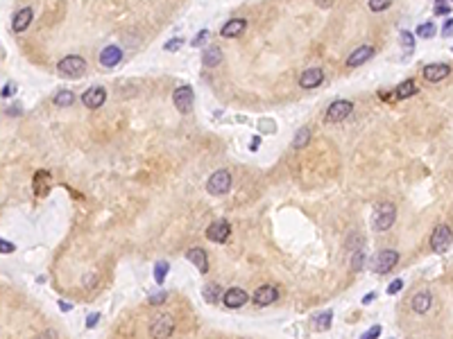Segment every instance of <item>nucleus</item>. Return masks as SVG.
I'll use <instances>...</instances> for the list:
<instances>
[{
  "label": "nucleus",
  "mask_w": 453,
  "mask_h": 339,
  "mask_svg": "<svg viewBox=\"0 0 453 339\" xmlns=\"http://www.w3.org/2000/svg\"><path fill=\"white\" fill-rule=\"evenodd\" d=\"M181 45H184V39H179V37H177V39H170V41L165 43L163 48L168 50V52H175V50H179Z\"/></svg>",
  "instance_id": "nucleus-33"
},
{
  "label": "nucleus",
  "mask_w": 453,
  "mask_h": 339,
  "mask_svg": "<svg viewBox=\"0 0 453 339\" xmlns=\"http://www.w3.org/2000/svg\"><path fill=\"white\" fill-rule=\"evenodd\" d=\"M247 301H250V294H247L245 290H240V287H231V290H227L222 294V303L227 307H231V310H238V307H243Z\"/></svg>",
  "instance_id": "nucleus-11"
},
{
  "label": "nucleus",
  "mask_w": 453,
  "mask_h": 339,
  "mask_svg": "<svg viewBox=\"0 0 453 339\" xmlns=\"http://www.w3.org/2000/svg\"><path fill=\"white\" fill-rule=\"evenodd\" d=\"M431 303H433L431 292H417L415 298H412V310L417 314H426L431 310Z\"/></svg>",
  "instance_id": "nucleus-20"
},
{
  "label": "nucleus",
  "mask_w": 453,
  "mask_h": 339,
  "mask_svg": "<svg viewBox=\"0 0 453 339\" xmlns=\"http://www.w3.org/2000/svg\"><path fill=\"white\" fill-rule=\"evenodd\" d=\"M11 251H14V244L0 238V254H11Z\"/></svg>",
  "instance_id": "nucleus-40"
},
{
  "label": "nucleus",
  "mask_w": 453,
  "mask_h": 339,
  "mask_svg": "<svg viewBox=\"0 0 453 339\" xmlns=\"http://www.w3.org/2000/svg\"><path fill=\"white\" fill-rule=\"evenodd\" d=\"M362 265H365V251L356 249V254H353V258H352V269L353 271H360Z\"/></svg>",
  "instance_id": "nucleus-30"
},
{
  "label": "nucleus",
  "mask_w": 453,
  "mask_h": 339,
  "mask_svg": "<svg viewBox=\"0 0 453 339\" xmlns=\"http://www.w3.org/2000/svg\"><path fill=\"white\" fill-rule=\"evenodd\" d=\"M449 75H451V66L449 64H428L424 68V77H426L431 84H437V82L447 80Z\"/></svg>",
  "instance_id": "nucleus-14"
},
{
  "label": "nucleus",
  "mask_w": 453,
  "mask_h": 339,
  "mask_svg": "<svg viewBox=\"0 0 453 339\" xmlns=\"http://www.w3.org/2000/svg\"><path fill=\"white\" fill-rule=\"evenodd\" d=\"M453 244V231L449 228V224H437L435 231L431 235V247L435 254H444V251L451 249Z\"/></svg>",
  "instance_id": "nucleus-3"
},
{
  "label": "nucleus",
  "mask_w": 453,
  "mask_h": 339,
  "mask_svg": "<svg viewBox=\"0 0 453 339\" xmlns=\"http://www.w3.org/2000/svg\"><path fill=\"white\" fill-rule=\"evenodd\" d=\"M322 82H324V73H322V68H306L304 73L299 75V86L306 88V90L317 88Z\"/></svg>",
  "instance_id": "nucleus-12"
},
{
  "label": "nucleus",
  "mask_w": 453,
  "mask_h": 339,
  "mask_svg": "<svg viewBox=\"0 0 453 339\" xmlns=\"http://www.w3.org/2000/svg\"><path fill=\"white\" fill-rule=\"evenodd\" d=\"M415 93H417V84L412 80H405L397 86L392 95H395V100H405V97H412Z\"/></svg>",
  "instance_id": "nucleus-22"
},
{
  "label": "nucleus",
  "mask_w": 453,
  "mask_h": 339,
  "mask_svg": "<svg viewBox=\"0 0 453 339\" xmlns=\"http://www.w3.org/2000/svg\"><path fill=\"white\" fill-rule=\"evenodd\" d=\"M54 106H70L75 102V93L73 90H59L57 95L52 97Z\"/></svg>",
  "instance_id": "nucleus-25"
},
{
  "label": "nucleus",
  "mask_w": 453,
  "mask_h": 339,
  "mask_svg": "<svg viewBox=\"0 0 453 339\" xmlns=\"http://www.w3.org/2000/svg\"><path fill=\"white\" fill-rule=\"evenodd\" d=\"M186 258L191 260L195 267H198L200 274H206V271H208V258H206V251H204V249H200V247H193V249L186 254Z\"/></svg>",
  "instance_id": "nucleus-19"
},
{
  "label": "nucleus",
  "mask_w": 453,
  "mask_h": 339,
  "mask_svg": "<svg viewBox=\"0 0 453 339\" xmlns=\"http://www.w3.org/2000/svg\"><path fill=\"white\" fill-rule=\"evenodd\" d=\"M165 298H168V292H156V294H152L148 301L152 303V305H159V303H163Z\"/></svg>",
  "instance_id": "nucleus-36"
},
{
  "label": "nucleus",
  "mask_w": 453,
  "mask_h": 339,
  "mask_svg": "<svg viewBox=\"0 0 453 339\" xmlns=\"http://www.w3.org/2000/svg\"><path fill=\"white\" fill-rule=\"evenodd\" d=\"M397 219V206L395 204H379V206L374 208L372 212V228L374 231H388V228H392V224H395Z\"/></svg>",
  "instance_id": "nucleus-1"
},
{
  "label": "nucleus",
  "mask_w": 453,
  "mask_h": 339,
  "mask_svg": "<svg viewBox=\"0 0 453 339\" xmlns=\"http://www.w3.org/2000/svg\"><path fill=\"white\" fill-rule=\"evenodd\" d=\"M279 298V290L274 285H263L258 287V290L254 292V297H252V301L256 303V305H272V303Z\"/></svg>",
  "instance_id": "nucleus-13"
},
{
  "label": "nucleus",
  "mask_w": 453,
  "mask_h": 339,
  "mask_svg": "<svg viewBox=\"0 0 453 339\" xmlns=\"http://www.w3.org/2000/svg\"><path fill=\"white\" fill-rule=\"evenodd\" d=\"M397 262H399V254L395 249H383L374 255L372 269L374 274H390V269H395Z\"/></svg>",
  "instance_id": "nucleus-4"
},
{
  "label": "nucleus",
  "mask_w": 453,
  "mask_h": 339,
  "mask_svg": "<svg viewBox=\"0 0 453 339\" xmlns=\"http://www.w3.org/2000/svg\"><path fill=\"white\" fill-rule=\"evenodd\" d=\"M331 319H333V312H331V310L317 314V319H315V326H317V330H329L331 328Z\"/></svg>",
  "instance_id": "nucleus-28"
},
{
  "label": "nucleus",
  "mask_w": 453,
  "mask_h": 339,
  "mask_svg": "<svg viewBox=\"0 0 453 339\" xmlns=\"http://www.w3.org/2000/svg\"><path fill=\"white\" fill-rule=\"evenodd\" d=\"M120 59H123V50L118 48V45H107V48L100 52V64L104 68H113V66L120 64Z\"/></svg>",
  "instance_id": "nucleus-16"
},
{
  "label": "nucleus",
  "mask_w": 453,
  "mask_h": 339,
  "mask_svg": "<svg viewBox=\"0 0 453 339\" xmlns=\"http://www.w3.org/2000/svg\"><path fill=\"white\" fill-rule=\"evenodd\" d=\"M231 235V224L227 222V219H218V222H213L211 226L206 228V238L211 240V242H227V238Z\"/></svg>",
  "instance_id": "nucleus-8"
},
{
  "label": "nucleus",
  "mask_w": 453,
  "mask_h": 339,
  "mask_svg": "<svg viewBox=\"0 0 453 339\" xmlns=\"http://www.w3.org/2000/svg\"><path fill=\"white\" fill-rule=\"evenodd\" d=\"M168 271H170V265H168L165 260H159V262L154 265V281L159 283V285L165 281V276H168Z\"/></svg>",
  "instance_id": "nucleus-27"
},
{
  "label": "nucleus",
  "mask_w": 453,
  "mask_h": 339,
  "mask_svg": "<svg viewBox=\"0 0 453 339\" xmlns=\"http://www.w3.org/2000/svg\"><path fill=\"white\" fill-rule=\"evenodd\" d=\"M258 143H261V138L256 136V138H254V140H252V145H250V147H252V152H254V149H256V147H258Z\"/></svg>",
  "instance_id": "nucleus-46"
},
{
  "label": "nucleus",
  "mask_w": 453,
  "mask_h": 339,
  "mask_svg": "<svg viewBox=\"0 0 453 339\" xmlns=\"http://www.w3.org/2000/svg\"><path fill=\"white\" fill-rule=\"evenodd\" d=\"M381 330H383L381 326H372V328H369L367 333L362 335L360 339H379V337H381Z\"/></svg>",
  "instance_id": "nucleus-35"
},
{
  "label": "nucleus",
  "mask_w": 453,
  "mask_h": 339,
  "mask_svg": "<svg viewBox=\"0 0 453 339\" xmlns=\"http://www.w3.org/2000/svg\"><path fill=\"white\" fill-rule=\"evenodd\" d=\"M245 27H247V21L245 18H231V21H227V25L220 30V37H224V39H236V37H240V34L245 32Z\"/></svg>",
  "instance_id": "nucleus-17"
},
{
  "label": "nucleus",
  "mask_w": 453,
  "mask_h": 339,
  "mask_svg": "<svg viewBox=\"0 0 453 339\" xmlns=\"http://www.w3.org/2000/svg\"><path fill=\"white\" fill-rule=\"evenodd\" d=\"M417 34H419L421 39H433V37H435V25H433L431 21L421 23V25L417 27Z\"/></svg>",
  "instance_id": "nucleus-29"
},
{
  "label": "nucleus",
  "mask_w": 453,
  "mask_h": 339,
  "mask_svg": "<svg viewBox=\"0 0 453 339\" xmlns=\"http://www.w3.org/2000/svg\"><path fill=\"white\" fill-rule=\"evenodd\" d=\"M317 2H320L322 7H329V5H331V0H317Z\"/></svg>",
  "instance_id": "nucleus-48"
},
{
  "label": "nucleus",
  "mask_w": 453,
  "mask_h": 339,
  "mask_svg": "<svg viewBox=\"0 0 453 339\" xmlns=\"http://www.w3.org/2000/svg\"><path fill=\"white\" fill-rule=\"evenodd\" d=\"M172 333H175V321L170 314H159L150 323V337L152 339H168Z\"/></svg>",
  "instance_id": "nucleus-6"
},
{
  "label": "nucleus",
  "mask_w": 453,
  "mask_h": 339,
  "mask_svg": "<svg viewBox=\"0 0 453 339\" xmlns=\"http://www.w3.org/2000/svg\"><path fill=\"white\" fill-rule=\"evenodd\" d=\"M104 102H107V90L102 88V86H91L89 90H84V95H82V104L86 109H100Z\"/></svg>",
  "instance_id": "nucleus-9"
},
{
  "label": "nucleus",
  "mask_w": 453,
  "mask_h": 339,
  "mask_svg": "<svg viewBox=\"0 0 453 339\" xmlns=\"http://www.w3.org/2000/svg\"><path fill=\"white\" fill-rule=\"evenodd\" d=\"M7 111H9V113H16V116H18V113H21V106H11V109H7Z\"/></svg>",
  "instance_id": "nucleus-47"
},
{
  "label": "nucleus",
  "mask_w": 453,
  "mask_h": 339,
  "mask_svg": "<svg viewBox=\"0 0 453 339\" xmlns=\"http://www.w3.org/2000/svg\"><path fill=\"white\" fill-rule=\"evenodd\" d=\"M374 57V48L372 45H360V48H356L349 57H347V66L349 68H358V66H362L365 61H369V59Z\"/></svg>",
  "instance_id": "nucleus-15"
},
{
  "label": "nucleus",
  "mask_w": 453,
  "mask_h": 339,
  "mask_svg": "<svg viewBox=\"0 0 453 339\" xmlns=\"http://www.w3.org/2000/svg\"><path fill=\"white\" fill-rule=\"evenodd\" d=\"M37 339H59V335L54 333V330H46V333H41Z\"/></svg>",
  "instance_id": "nucleus-41"
},
{
  "label": "nucleus",
  "mask_w": 453,
  "mask_h": 339,
  "mask_svg": "<svg viewBox=\"0 0 453 339\" xmlns=\"http://www.w3.org/2000/svg\"><path fill=\"white\" fill-rule=\"evenodd\" d=\"M59 307L64 310V312H68V310H73V303H66V301H59Z\"/></svg>",
  "instance_id": "nucleus-45"
},
{
  "label": "nucleus",
  "mask_w": 453,
  "mask_h": 339,
  "mask_svg": "<svg viewBox=\"0 0 453 339\" xmlns=\"http://www.w3.org/2000/svg\"><path fill=\"white\" fill-rule=\"evenodd\" d=\"M401 287H403V281H401V278H397V281H392L388 285V294H397V292H401Z\"/></svg>",
  "instance_id": "nucleus-38"
},
{
  "label": "nucleus",
  "mask_w": 453,
  "mask_h": 339,
  "mask_svg": "<svg viewBox=\"0 0 453 339\" xmlns=\"http://www.w3.org/2000/svg\"><path fill=\"white\" fill-rule=\"evenodd\" d=\"M172 102H175L177 111L188 113L193 109V88L191 86H179V88H175V93H172Z\"/></svg>",
  "instance_id": "nucleus-10"
},
{
  "label": "nucleus",
  "mask_w": 453,
  "mask_h": 339,
  "mask_svg": "<svg viewBox=\"0 0 453 339\" xmlns=\"http://www.w3.org/2000/svg\"><path fill=\"white\" fill-rule=\"evenodd\" d=\"M451 9H453V7L449 5L447 0H437V2H435V14H437V16H444V14H451Z\"/></svg>",
  "instance_id": "nucleus-32"
},
{
  "label": "nucleus",
  "mask_w": 453,
  "mask_h": 339,
  "mask_svg": "<svg viewBox=\"0 0 453 339\" xmlns=\"http://www.w3.org/2000/svg\"><path fill=\"white\" fill-rule=\"evenodd\" d=\"M374 298H376V292H369V294H365V297H362V305H367V303H372Z\"/></svg>",
  "instance_id": "nucleus-43"
},
{
  "label": "nucleus",
  "mask_w": 453,
  "mask_h": 339,
  "mask_svg": "<svg viewBox=\"0 0 453 339\" xmlns=\"http://www.w3.org/2000/svg\"><path fill=\"white\" fill-rule=\"evenodd\" d=\"M0 95H2V97H11V95H14V86H5Z\"/></svg>",
  "instance_id": "nucleus-44"
},
{
  "label": "nucleus",
  "mask_w": 453,
  "mask_h": 339,
  "mask_svg": "<svg viewBox=\"0 0 453 339\" xmlns=\"http://www.w3.org/2000/svg\"><path fill=\"white\" fill-rule=\"evenodd\" d=\"M202 294H204V301L206 303H218V301H222L224 292H222V287H220L218 283H208V285L204 287Z\"/></svg>",
  "instance_id": "nucleus-23"
},
{
  "label": "nucleus",
  "mask_w": 453,
  "mask_h": 339,
  "mask_svg": "<svg viewBox=\"0 0 453 339\" xmlns=\"http://www.w3.org/2000/svg\"><path fill=\"white\" fill-rule=\"evenodd\" d=\"M442 37L444 39L453 37V18H447V23L442 25Z\"/></svg>",
  "instance_id": "nucleus-37"
},
{
  "label": "nucleus",
  "mask_w": 453,
  "mask_h": 339,
  "mask_svg": "<svg viewBox=\"0 0 453 339\" xmlns=\"http://www.w3.org/2000/svg\"><path fill=\"white\" fill-rule=\"evenodd\" d=\"M308 143H310V129L308 127H302L297 131V136L293 138V147L295 149H304Z\"/></svg>",
  "instance_id": "nucleus-24"
},
{
  "label": "nucleus",
  "mask_w": 453,
  "mask_h": 339,
  "mask_svg": "<svg viewBox=\"0 0 453 339\" xmlns=\"http://www.w3.org/2000/svg\"><path fill=\"white\" fill-rule=\"evenodd\" d=\"M353 113V102L349 100H336L326 109V122H342Z\"/></svg>",
  "instance_id": "nucleus-7"
},
{
  "label": "nucleus",
  "mask_w": 453,
  "mask_h": 339,
  "mask_svg": "<svg viewBox=\"0 0 453 339\" xmlns=\"http://www.w3.org/2000/svg\"><path fill=\"white\" fill-rule=\"evenodd\" d=\"M57 70L64 75V77H80V75H84V70H86V61H84V57L68 54V57H64L57 64Z\"/></svg>",
  "instance_id": "nucleus-5"
},
{
  "label": "nucleus",
  "mask_w": 453,
  "mask_h": 339,
  "mask_svg": "<svg viewBox=\"0 0 453 339\" xmlns=\"http://www.w3.org/2000/svg\"><path fill=\"white\" fill-rule=\"evenodd\" d=\"M202 61H204V66H208V68H215V66L222 61V50H220L218 45H208L202 54Z\"/></svg>",
  "instance_id": "nucleus-21"
},
{
  "label": "nucleus",
  "mask_w": 453,
  "mask_h": 339,
  "mask_svg": "<svg viewBox=\"0 0 453 339\" xmlns=\"http://www.w3.org/2000/svg\"><path fill=\"white\" fill-rule=\"evenodd\" d=\"M100 321V312H91L89 314V319H86V328H96V323Z\"/></svg>",
  "instance_id": "nucleus-39"
},
{
  "label": "nucleus",
  "mask_w": 453,
  "mask_h": 339,
  "mask_svg": "<svg viewBox=\"0 0 453 339\" xmlns=\"http://www.w3.org/2000/svg\"><path fill=\"white\" fill-rule=\"evenodd\" d=\"M399 41H401V48H403V50H408V52H412V50H415V34H412V32H408V30H401Z\"/></svg>",
  "instance_id": "nucleus-26"
},
{
  "label": "nucleus",
  "mask_w": 453,
  "mask_h": 339,
  "mask_svg": "<svg viewBox=\"0 0 453 339\" xmlns=\"http://www.w3.org/2000/svg\"><path fill=\"white\" fill-rule=\"evenodd\" d=\"M367 5L372 11H383L392 5V0H367Z\"/></svg>",
  "instance_id": "nucleus-31"
},
{
  "label": "nucleus",
  "mask_w": 453,
  "mask_h": 339,
  "mask_svg": "<svg viewBox=\"0 0 453 339\" xmlns=\"http://www.w3.org/2000/svg\"><path fill=\"white\" fill-rule=\"evenodd\" d=\"M32 7H23L14 14V21H11V27H14V32H25L27 25L32 23Z\"/></svg>",
  "instance_id": "nucleus-18"
},
{
  "label": "nucleus",
  "mask_w": 453,
  "mask_h": 339,
  "mask_svg": "<svg viewBox=\"0 0 453 339\" xmlns=\"http://www.w3.org/2000/svg\"><path fill=\"white\" fill-rule=\"evenodd\" d=\"M229 188H231V174L227 172V170H215L213 174L208 176V181H206L208 195H215V197L227 195Z\"/></svg>",
  "instance_id": "nucleus-2"
},
{
  "label": "nucleus",
  "mask_w": 453,
  "mask_h": 339,
  "mask_svg": "<svg viewBox=\"0 0 453 339\" xmlns=\"http://www.w3.org/2000/svg\"><path fill=\"white\" fill-rule=\"evenodd\" d=\"M258 127H261V131H263V129H267V131H274V125H272V122H267V120H261V122H258Z\"/></svg>",
  "instance_id": "nucleus-42"
},
{
  "label": "nucleus",
  "mask_w": 453,
  "mask_h": 339,
  "mask_svg": "<svg viewBox=\"0 0 453 339\" xmlns=\"http://www.w3.org/2000/svg\"><path fill=\"white\" fill-rule=\"evenodd\" d=\"M211 37V32H208V30H202V32L198 34V37L193 39L191 41V45H195V48H200V45H204V41H206V39Z\"/></svg>",
  "instance_id": "nucleus-34"
}]
</instances>
